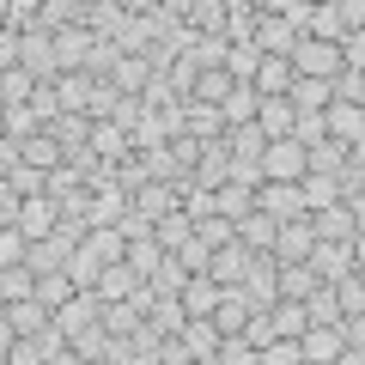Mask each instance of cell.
<instances>
[{
    "mask_svg": "<svg viewBox=\"0 0 365 365\" xmlns=\"http://www.w3.org/2000/svg\"><path fill=\"white\" fill-rule=\"evenodd\" d=\"M292 67H299V79H323V86H335V79H347V43H329V37H304L299 55H292Z\"/></svg>",
    "mask_w": 365,
    "mask_h": 365,
    "instance_id": "obj_1",
    "label": "cell"
},
{
    "mask_svg": "<svg viewBox=\"0 0 365 365\" xmlns=\"http://www.w3.org/2000/svg\"><path fill=\"white\" fill-rule=\"evenodd\" d=\"M250 43H256L262 55H299L304 37L280 19V0H256V37H250Z\"/></svg>",
    "mask_w": 365,
    "mask_h": 365,
    "instance_id": "obj_2",
    "label": "cell"
},
{
    "mask_svg": "<svg viewBox=\"0 0 365 365\" xmlns=\"http://www.w3.org/2000/svg\"><path fill=\"white\" fill-rule=\"evenodd\" d=\"M262 177H268V182H304V177H311V146H304V140H268Z\"/></svg>",
    "mask_w": 365,
    "mask_h": 365,
    "instance_id": "obj_3",
    "label": "cell"
},
{
    "mask_svg": "<svg viewBox=\"0 0 365 365\" xmlns=\"http://www.w3.org/2000/svg\"><path fill=\"white\" fill-rule=\"evenodd\" d=\"M49 323H55V311H49L43 299H25V304H0V335H6V341H37Z\"/></svg>",
    "mask_w": 365,
    "mask_h": 365,
    "instance_id": "obj_4",
    "label": "cell"
},
{
    "mask_svg": "<svg viewBox=\"0 0 365 365\" xmlns=\"http://www.w3.org/2000/svg\"><path fill=\"white\" fill-rule=\"evenodd\" d=\"M79 244H86V237L55 232V237H43V244H31V262H25V268L37 274V280H43V274H67V268H73V256H79Z\"/></svg>",
    "mask_w": 365,
    "mask_h": 365,
    "instance_id": "obj_5",
    "label": "cell"
},
{
    "mask_svg": "<svg viewBox=\"0 0 365 365\" xmlns=\"http://www.w3.org/2000/svg\"><path fill=\"white\" fill-rule=\"evenodd\" d=\"M182 207V182H165V177H146L140 189H134V213H140V220H170V213Z\"/></svg>",
    "mask_w": 365,
    "mask_h": 365,
    "instance_id": "obj_6",
    "label": "cell"
},
{
    "mask_svg": "<svg viewBox=\"0 0 365 365\" xmlns=\"http://www.w3.org/2000/svg\"><path fill=\"white\" fill-rule=\"evenodd\" d=\"M292 86H299V67H292V55H262L256 79H250V91H256L262 104H268V98H292Z\"/></svg>",
    "mask_w": 365,
    "mask_h": 365,
    "instance_id": "obj_7",
    "label": "cell"
},
{
    "mask_svg": "<svg viewBox=\"0 0 365 365\" xmlns=\"http://www.w3.org/2000/svg\"><path fill=\"white\" fill-rule=\"evenodd\" d=\"M237 292H244L256 311H274V304H280V256H256L250 262V280Z\"/></svg>",
    "mask_w": 365,
    "mask_h": 365,
    "instance_id": "obj_8",
    "label": "cell"
},
{
    "mask_svg": "<svg viewBox=\"0 0 365 365\" xmlns=\"http://www.w3.org/2000/svg\"><path fill=\"white\" fill-rule=\"evenodd\" d=\"M304 220H311L317 244H353V237H359V220H353L347 201H335V207H323V213H304Z\"/></svg>",
    "mask_w": 365,
    "mask_h": 365,
    "instance_id": "obj_9",
    "label": "cell"
},
{
    "mask_svg": "<svg viewBox=\"0 0 365 365\" xmlns=\"http://www.w3.org/2000/svg\"><path fill=\"white\" fill-rule=\"evenodd\" d=\"M19 67H25L31 79H43V86H55V79H61V55H55V37L31 31V37H25V55H19Z\"/></svg>",
    "mask_w": 365,
    "mask_h": 365,
    "instance_id": "obj_10",
    "label": "cell"
},
{
    "mask_svg": "<svg viewBox=\"0 0 365 365\" xmlns=\"http://www.w3.org/2000/svg\"><path fill=\"white\" fill-rule=\"evenodd\" d=\"M256 207L274 213L280 225H287V220H304V189H299V182H262V189H256Z\"/></svg>",
    "mask_w": 365,
    "mask_h": 365,
    "instance_id": "obj_11",
    "label": "cell"
},
{
    "mask_svg": "<svg viewBox=\"0 0 365 365\" xmlns=\"http://www.w3.org/2000/svg\"><path fill=\"white\" fill-rule=\"evenodd\" d=\"M299 347H304V365H335L347 353V335H341V323H311Z\"/></svg>",
    "mask_w": 365,
    "mask_h": 365,
    "instance_id": "obj_12",
    "label": "cell"
},
{
    "mask_svg": "<svg viewBox=\"0 0 365 365\" xmlns=\"http://www.w3.org/2000/svg\"><path fill=\"white\" fill-rule=\"evenodd\" d=\"M274 256L287 262V268H304V262L317 256V232H311V220H287V225H280V244H274Z\"/></svg>",
    "mask_w": 365,
    "mask_h": 365,
    "instance_id": "obj_13",
    "label": "cell"
},
{
    "mask_svg": "<svg viewBox=\"0 0 365 365\" xmlns=\"http://www.w3.org/2000/svg\"><path fill=\"white\" fill-rule=\"evenodd\" d=\"M79 250H86V256L98 262V268H122V262H128V237H122L116 225H91Z\"/></svg>",
    "mask_w": 365,
    "mask_h": 365,
    "instance_id": "obj_14",
    "label": "cell"
},
{
    "mask_svg": "<svg viewBox=\"0 0 365 365\" xmlns=\"http://www.w3.org/2000/svg\"><path fill=\"white\" fill-rule=\"evenodd\" d=\"M237 244H244L250 256H274V244H280V220L256 207L250 220H237Z\"/></svg>",
    "mask_w": 365,
    "mask_h": 365,
    "instance_id": "obj_15",
    "label": "cell"
},
{
    "mask_svg": "<svg viewBox=\"0 0 365 365\" xmlns=\"http://www.w3.org/2000/svg\"><path fill=\"white\" fill-rule=\"evenodd\" d=\"M182 134H195L201 146H220L225 134H232V122H225V110H213V104H189L182 110Z\"/></svg>",
    "mask_w": 365,
    "mask_h": 365,
    "instance_id": "obj_16",
    "label": "cell"
},
{
    "mask_svg": "<svg viewBox=\"0 0 365 365\" xmlns=\"http://www.w3.org/2000/svg\"><path fill=\"white\" fill-rule=\"evenodd\" d=\"M19 232H25L31 244L55 237V232H61V207H55L49 195H31V201H25V213H19Z\"/></svg>",
    "mask_w": 365,
    "mask_h": 365,
    "instance_id": "obj_17",
    "label": "cell"
},
{
    "mask_svg": "<svg viewBox=\"0 0 365 365\" xmlns=\"http://www.w3.org/2000/svg\"><path fill=\"white\" fill-rule=\"evenodd\" d=\"M250 317H256V304H250L244 292H225V299H220V311H213L207 323L220 329V341H244V329H250Z\"/></svg>",
    "mask_w": 365,
    "mask_h": 365,
    "instance_id": "obj_18",
    "label": "cell"
},
{
    "mask_svg": "<svg viewBox=\"0 0 365 365\" xmlns=\"http://www.w3.org/2000/svg\"><path fill=\"white\" fill-rule=\"evenodd\" d=\"M323 128H329V140H341V146H359L365 140V104H329V116H323Z\"/></svg>",
    "mask_w": 365,
    "mask_h": 365,
    "instance_id": "obj_19",
    "label": "cell"
},
{
    "mask_svg": "<svg viewBox=\"0 0 365 365\" xmlns=\"http://www.w3.org/2000/svg\"><path fill=\"white\" fill-rule=\"evenodd\" d=\"M153 79H158V73H153V61L128 49V55H122V67H116V79H110V86H116L122 98H134V104H140L146 91H153Z\"/></svg>",
    "mask_w": 365,
    "mask_h": 365,
    "instance_id": "obj_20",
    "label": "cell"
},
{
    "mask_svg": "<svg viewBox=\"0 0 365 365\" xmlns=\"http://www.w3.org/2000/svg\"><path fill=\"white\" fill-rule=\"evenodd\" d=\"M31 134H43V116L31 104H0V146H25Z\"/></svg>",
    "mask_w": 365,
    "mask_h": 365,
    "instance_id": "obj_21",
    "label": "cell"
},
{
    "mask_svg": "<svg viewBox=\"0 0 365 365\" xmlns=\"http://www.w3.org/2000/svg\"><path fill=\"white\" fill-rule=\"evenodd\" d=\"M250 262H256V256H250L244 244H225V250H213V268H207V274L220 280L225 292H237V287L250 280Z\"/></svg>",
    "mask_w": 365,
    "mask_h": 365,
    "instance_id": "obj_22",
    "label": "cell"
},
{
    "mask_svg": "<svg viewBox=\"0 0 365 365\" xmlns=\"http://www.w3.org/2000/svg\"><path fill=\"white\" fill-rule=\"evenodd\" d=\"M91 49H98V37H91L86 25H67L61 37H55V55H61V73H86Z\"/></svg>",
    "mask_w": 365,
    "mask_h": 365,
    "instance_id": "obj_23",
    "label": "cell"
},
{
    "mask_svg": "<svg viewBox=\"0 0 365 365\" xmlns=\"http://www.w3.org/2000/svg\"><path fill=\"white\" fill-rule=\"evenodd\" d=\"M311 268H317V280H323V287H335V280H347L359 262H353V244H317Z\"/></svg>",
    "mask_w": 365,
    "mask_h": 365,
    "instance_id": "obj_24",
    "label": "cell"
},
{
    "mask_svg": "<svg viewBox=\"0 0 365 365\" xmlns=\"http://www.w3.org/2000/svg\"><path fill=\"white\" fill-rule=\"evenodd\" d=\"M256 128L268 134V140H292V134H299V110H292V98H268L262 116H256Z\"/></svg>",
    "mask_w": 365,
    "mask_h": 365,
    "instance_id": "obj_25",
    "label": "cell"
},
{
    "mask_svg": "<svg viewBox=\"0 0 365 365\" xmlns=\"http://www.w3.org/2000/svg\"><path fill=\"white\" fill-rule=\"evenodd\" d=\"M220 299H225V287H220V280H213V274H195V280H189V287H182V311H189V317H213V311H220Z\"/></svg>",
    "mask_w": 365,
    "mask_h": 365,
    "instance_id": "obj_26",
    "label": "cell"
},
{
    "mask_svg": "<svg viewBox=\"0 0 365 365\" xmlns=\"http://www.w3.org/2000/svg\"><path fill=\"white\" fill-rule=\"evenodd\" d=\"M225 153H232V165H262V158H268V134H262L256 122H244V128L225 134Z\"/></svg>",
    "mask_w": 365,
    "mask_h": 365,
    "instance_id": "obj_27",
    "label": "cell"
},
{
    "mask_svg": "<svg viewBox=\"0 0 365 365\" xmlns=\"http://www.w3.org/2000/svg\"><path fill=\"white\" fill-rule=\"evenodd\" d=\"M128 213H134V195H128V189H116V182L91 195V225H122Z\"/></svg>",
    "mask_w": 365,
    "mask_h": 365,
    "instance_id": "obj_28",
    "label": "cell"
},
{
    "mask_svg": "<svg viewBox=\"0 0 365 365\" xmlns=\"http://www.w3.org/2000/svg\"><path fill=\"white\" fill-rule=\"evenodd\" d=\"M213 207L237 225V220H250V213H256V189H250V182H220V189H213Z\"/></svg>",
    "mask_w": 365,
    "mask_h": 365,
    "instance_id": "obj_29",
    "label": "cell"
},
{
    "mask_svg": "<svg viewBox=\"0 0 365 365\" xmlns=\"http://www.w3.org/2000/svg\"><path fill=\"white\" fill-rule=\"evenodd\" d=\"M177 341H182V347H189V353H195V359H220V347H225V341H220V329H213L207 317H189Z\"/></svg>",
    "mask_w": 365,
    "mask_h": 365,
    "instance_id": "obj_30",
    "label": "cell"
},
{
    "mask_svg": "<svg viewBox=\"0 0 365 365\" xmlns=\"http://www.w3.org/2000/svg\"><path fill=\"white\" fill-rule=\"evenodd\" d=\"M299 189H304V213H323V207H335V201H347L341 177H323V170H311V177H304Z\"/></svg>",
    "mask_w": 365,
    "mask_h": 365,
    "instance_id": "obj_31",
    "label": "cell"
},
{
    "mask_svg": "<svg viewBox=\"0 0 365 365\" xmlns=\"http://www.w3.org/2000/svg\"><path fill=\"white\" fill-rule=\"evenodd\" d=\"M49 134L67 146V153H86V146L98 140V122H91V116H55V122H49Z\"/></svg>",
    "mask_w": 365,
    "mask_h": 365,
    "instance_id": "obj_32",
    "label": "cell"
},
{
    "mask_svg": "<svg viewBox=\"0 0 365 365\" xmlns=\"http://www.w3.org/2000/svg\"><path fill=\"white\" fill-rule=\"evenodd\" d=\"M329 104H335V86H323V79H299L292 86V110L299 116H329Z\"/></svg>",
    "mask_w": 365,
    "mask_h": 365,
    "instance_id": "obj_33",
    "label": "cell"
},
{
    "mask_svg": "<svg viewBox=\"0 0 365 365\" xmlns=\"http://www.w3.org/2000/svg\"><path fill=\"white\" fill-rule=\"evenodd\" d=\"M268 317H274V335L280 341H304V329H311V311H304L299 299H280Z\"/></svg>",
    "mask_w": 365,
    "mask_h": 365,
    "instance_id": "obj_34",
    "label": "cell"
},
{
    "mask_svg": "<svg viewBox=\"0 0 365 365\" xmlns=\"http://www.w3.org/2000/svg\"><path fill=\"white\" fill-rule=\"evenodd\" d=\"M153 237L170 250V256H177V250L189 244V237H195V213H189V207H177L170 220H158V225H153Z\"/></svg>",
    "mask_w": 365,
    "mask_h": 365,
    "instance_id": "obj_35",
    "label": "cell"
},
{
    "mask_svg": "<svg viewBox=\"0 0 365 365\" xmlns=\"http://www.w3.org/2000/svg\"><path fill=\"white\" fill-rule=\"evenodd\" d=\"M195 237H201L207 250H225V244H237V225L213 207V213H195Z\"/></svg>",
    "mask_w": 365,
    "mask_h": 365,
    "instance_id": "obj_36",
    "label": "cell"
},
{
    "mask_svg": "<svg viewBox=\"0 0 365 365\" xmlns=\"http://www.w3.org/2000/svg\"><path fill=\"white\" fill-rule=\"evenodd\" d=\"M323 287V280H317V268L311 262H304V268H287V262H280V299H299V304H311V292Z\"/></svg>",
    "mask_w": 365,
    "mask_h": 365,
    "instance_id": "obj_37",
    "label": "cell"
},
{
    "mask_svg": "<svg viewBox=\"0 0 365 365\" xmlns=\"http://www.w3.org/2000/svg\"><path fill=\"white\" fill-rule=\"evenodd\" d=\"M43 79H31L25 67H0V104H31Z\"/></svg>",
    "mask_w": 365,
    "mask_h": 365,
    "instance_id": "obj_38",
    "label": "cell"
},
{
    "mask_svg": "<svg viewBox=\"0 0 365 365\" xmlns=\"http://www.w3.org/2000/svg\"><path fill=\"white\" fill-rule=\"evenodd\" d=\"M37 299V274L31 268H0V304H25Z\"/></svg>",
    "mask_w": 365,
    "mask_h": 365,
    "instance_id": "obj_39",
    "label": "cell"
},
{
    "mask_svg": "<svg viewBox=\"0 0 365 365\" xmlns=\"http://www.w3.org/2000/svg\"><path fill=\"white\" fill-rule=\"evenodd\" d=\"M189 280H195V274L182 268V262H177V256H170V262H165V268H158V274H153V280H146V287H153V299H182V287H189Z\"/></svg>",
    "mask_w": 365,
    "mask_h": 365,
    "instance_id": "obj_40",
    "label": "cell"
},
{
    "mask_svg": "<svg viewBox=\"0 0 365 365\" xmlns=\"http://www.w3.org/2000/svg\"><path fill=\"white\" fill-rule=\"evenodd\" d=\"M37 299H43V304H49V311H55V317H61V311H67V304H73V299H79V287H73V280H67V274H43V280H37Z\"/></svg>",
    "mask_w": 365,
    "mask_h": 365,
    "instance_id": "obj_41",
    "label": "cell"
},
{
    "mask_svg": "<svg viewBox=\"0 0 365 365\" xmlns=\"http://www.w3.org/2000/svg\"><path fill=\"white\" fill-rule=\"evenodd\" d=\"M256 67H262V49H256V43H232V49H225V73H232L237 86H250Z\"/></svg>",
    "mask_w": 365,
    "mask_h": 365,
    "instance_id": "obj_42",
    "label": "cell"
},
{
    "mask_svg": "<svg viewBox=\"0 0 365 365\" xmlns=\"http://www.w3.org/2000/svg\"><path fill=\"white\" fill-rule=\"evenodd\" d=\"M304 37L347 43V37H341V19H335V0H311V25H304Z\"/></svg>",
    "mask_w": 365,
    "mask_h": 365,
    "instance_id": "obj_43",
    "label": "cell"
},
{
    "mask_svg": "<svg viewBox=\"0 0 365 365\" xmlns=\"http://www.w3.org/2000/svg\"><path fill=\"white\" fill-rule=\"evenodd\" d=\"M110 347H116V335H110L104 323L86 329V335H73V353H79V359H91V365H104V359H110Z\"/></svg>",
    "mask_w": 365,
    "mask_h": 365,
    "instance_id": "obj_44",
    "label": "cell"
},
{
    "mask_svg": "<svg viewBox=\"0 0 365 365\" xmlns=\"http://www.w3.org/2000/svg\"><path fill=\"white\" fill-rule=\"evenodd\" d=\"M335 304H341V323H347V317H365V280H359V268H353L347 280H335Z\"/></svg>",
    "mask_w": 365,
    "mask_h": 365,
    "instance_id": "obj_45",
    "label": "cell"
},
{
    "mask_svg": "<svg viewBox=\"0 0 365 365\" xmlns=\"http://www.w3.org/2000/svg\"><path fill=\"white\" fill-rule=\"evenodd\" d=\"M347 158H353V146H341V140L311 146V170H323V177H341V170H347Z\"/></svg>",
    "mask_w": 365,
    "mask_h": 365,
    "instance_id": "obj_46",
    "label": "cell"
},
{
    "mask_svg": "<svg viewBox=\"0 0 365 365\" xmlns=\"http://www.w3.org/2000/svg\"><path fill=\"white\" fill-rule=\"evenodd\" d=\"M31 262V237L19 225H0V268H25Z\"/></svg>",
    "mask_w": 365,
    "mask_h": 365,
    "instance_id": "obj_47",
    "label": "cell"
},
{
    "mask_svg": "<svg viewBox=\"0 0 365 365\" xmlns=\"http://www.w3.org/2000/svg\"><path fill=\"white\" fill-rule=\"evenodd\" d=\"M256 116H262V98H256L250 86H237L232 98H225V122H232V128H244V122H256Z\"/></svg>",
    "mask_w": 365,
    "mask_h": 365,
    "instance_id": "obj_48",
    "label": "cell"
},
{
    "mask_svg": "<svg viewBox=\"0 0 365 365\" xmlns=\"http://www.w3.org/2000/svg\"><path fill=\"white\" fill-rule=\"evenodd\" d=\"M67 280H73L79 292H98V287H104V268H98V262H91L86 250H79V256H73V268H67Z\"/></svg>",
    "mask_w": 365,
    "mask_h": 365,
    "instance_id": "obj_49",
    "label": "cell"
},
{
    "mask_svg": "<svg viewBox=\"0 0 365 365\" xmlns=\"http://www.w3.org/2000/svg\"><path fill=\"white\" fill-rule=\"evenodd\" d=\"M335 19H341V37H365V0H335Z\"/></svg>",
    "mask_w": 365,
    "mask_h": 365,
    "instance_id": "obj_50",
    "label": "cell"
},
{
    "mask_svg": "<svg viewBox=\"0 0 365 365\" xmlns=\"http://www.w3.org/2000/svg\"><path fill=\"white\" fill-rule=\"evenodd\" d=\"M304 311H311V323H341V304H335V287H317V292H311V304H304Z\"/></svg>",
    "mask_w": 365,
    "mask_h": 365,
    "instance_id": "obj_51",
    "label": "cell"
},
{
    "mask_svg": "<svg viewBox=\"0 0 365 365\" xmlns=\"http://www.w3.org/2000/svg\"><path fill=\"white\" fill-rule=\"evenodd\" d=\"M244 341H250L256 353H268L274 341H280V335H274V317H268V311H256V317H250V329H244Z\"/></svg>",
    "mask_w": 365,
    "mask_h": 365,
    "instance_id": "obj_52",
    "label": "cell"
},
{
    "mask_svg": "<svg viewBox=\"0 0 365 365\" xmlns=\"http://www.w3.org/2000/svg\"><path fill=\"white\" fill-rule=\"evenodd\" d=\"M177 262H182V268H189V274H207V268H213V250L201 244V237H189V244L177 250Z\"/></svg>",
    "mask_w": 365,
    "mask_h": 365,
    "instance_id": "obj_53",
    "label": "cell"
},
{
    "mask_svg": "<svg viewBox=\"0 0 365 365\" xmlns=\"http://www.w3.org/2000/svg\"><path fill=\"white\" fill-rule=\"evenodd\" d=\"M262 365H304V347L299 341H274V347L262 353Z\"/></svg>",
    "mask_w": 365,
    "mask_h": 365,
    "instance_id": "obj_54",
    "label": "cell"
},
{
    "mask_svg": "<svg viewBox=\"0 0 365 365\" xmlns=\"http://www.w3.org/2000/svg\"><path fill=\"white\" fill-rule=\"evenodd\" d=\"M6 365H49L37 353V341H6Z\"/></svg>",
    "mask_w": 365,
    "mask_h": 365,
    "instance_id": "obj_55",
    "label": "cell"
},
{
    "mask_svg": "<svg viewBox=\"0 0 365 365\" xmlns=\"http://www.w3.org/2000/svg\"><path fill=\"white\" fill-rule=\"evenodd\" d=\"M67 347H73V341H67V335H61V329H55V323L43 329V335H37V353H43V359H61Z\"/></svg>",
    "mask_w": 365,
    "mask_h": 365,
    "instance_id": "obj_56",
    "label": "cell"
},
{
    "mask_svg": "<svg viewBox=\"0 0 365 365\" xmlns=\"http://www.w3.org/2000/svg\"><path fill=\"white\" fill-rule=\"evenodd\" d=\"M341 335H347L353 353H365V317H347V323H341Z\"/></svg>",
    "mask_w": 365,
    "mask_h": 365,
    "instance_id": "obj_57",
    "label": "cell"
},
{
    "mask_svg": "<svg viewBox=\"0 0 365 365\" xmlns=\"http://www.w3.org/2000/svg\"><path fill=\"white\" fill-rule=\"evenodd\" d=\"M347 67H353V73H365V37L347 43Z\"/></svg>",
    "mask_w": 365,
    "mask_h": 365,
    "instance_id": "obj_58",
    "label": "cell"
},
{
    "mask_svg": "<svg viewBox=\"0 0 365 365\" xmlns=\"http://www.w3.org/2000/svg\"><path fill=\"white\" fill-rule=\"evenodd\" d=\"M347 207H353V220L365 225V182H359V189H347Z\"/></svg>",
    "mask_w": 365,
    "mask_h": 365,
    "instance_id": "obj_59",
    "label": "cell"
},
{
    "mask_svg": "<svg viewBox=\"0 0 365 365\" xmlns=\"http://www.w3.org/2000/svg\"><path fill=\"white\" fill-rule=\"evenodd\" d=\"M353 262L365 268V225H359V237H353Z\"/></svg>",
    "mask_w": 365,
    "mask_h": 365,
    "instance_id": "obj_60",
    "label": "cell"
},
{
    "mask_svg": "<svg viewBox=\"0 0 365 365\" xmlns=\"http://www.w3.org/2000/svg\"><path fill=\"white\" fill-rule=\"evenodd\" d=\"M335 365H365V353H353V347H347V353H341Z\"/></svg>",
    "mask_w": 365,
    "mask_h": 365,
    "instance_id": "obj_61",
    "label": "cell"
},
{
    "mask_svg": "<svg viewBox=\"0 0 365 365\" xmlns=\"http://www.w3.org/2000/svg\"><path fill=\"white\" fill-rule=\"evenodd\" d=\"M359 280H365V268H359Z\"/></svg>",
    "mask_w": 365,
    "mask_h": 365,
    "instance_id": "obj_62",
    "label": "cell"
}]
</instances>
